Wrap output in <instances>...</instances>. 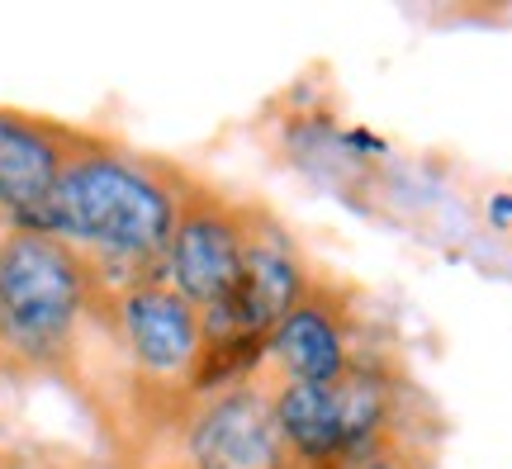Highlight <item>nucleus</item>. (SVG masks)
Returning a JSON list of instances; mask_svg holds the SVG:
<instances>
[{
    "label": "nucleus",
    "mask_w": 512,
    "mask_h": 469,
    "mask_svg": "<svg viewBox=\"0 0 512 469\" xmlns=\"http://www.w3.org/2000/svg\"><path fill=\"white\" fill-rule=\"evenodd\" d=\"M72 128L0 105V214L15 228H38L62 162L72 152Z\"/></svg>",
    "instance_id": "obj_7"
},
{
    "label": "nucleus",
    "mask_w": 512,
    "mask_h": 469,
    "mask_svg": "<svg viewBox=\"0 0 512 469\" xmlns=\"http://www.w3.org/2000/svg\"><path fill=\"white\" fill-rule=\"evenodd\" d=\"M361 361H370L361 289L332 271H313L299 304L261 346L256 375L275 384H337Z\"/></svg>",
    "instance_id": "obj_4"
},
{
    "label": "nucleus",
    "mask_w": 512,
    "mask_h": 469,
    "mask_svg": "<svg viewBox=\"0 0 512 469\" xmlns=\"http://www.w3.org/2000/svg\"><path fill=\"white\" fill-rule=\"evenodd\" d=\"M100 275L81 256L38 233V228H0V361L67 375L81 356V327L95 313Z\"/></svg>",
    "instance_id": "obj_2"
},
{
    "label": "nucleus",
    "mask_w": 512,
    "mask_h": 469,
    "mask_svg": "<svg viewBox=\"0 0 512 469\" xmlns=\"http://www.w3.org/2000/svg\"><path fill=\"white\" fill-rule=\"evenodd\" d=\"M252 214L256 204L247 199L223 195L195 176L185 181L181 214L162 252V280L204 318L223 313L238 294L252 247Z\"/></svg>",
    "instance_id": "obj_3"
},
{
    "label": "nucleus",
    "mask_w": 512,
    "mask_h": 469,
    "mask_svg": "<svg viewBox=\"0 0 512 469\" xmlns=\"http://www.w3.org/2000/svg\"><path fill=\"white\" fill-rule=\"evenodd\" d=\"M114 342L124 346L133 375L147 379L152 389H181L200 398L204 389V361H209V332L204 313L185 304L166 280H133L114 285L105 299Z\"/></svg>",
    "instance_id": "obj_5"
},
{
    "label": "nucleus",
    "mask_w": 512,
    "mask_h": 469,
    "mask_svg": "<svg viewBox=\"0 0 512 469\" xmlns=\"http://www.w3.org/2000/svg\"><path fill=\"white\" fill-rule=\"evenodd\" d=\"M181 469H299L280 436L271 384L256 375L204 389L181 427Z\"/></svg>",
    "instance_id": "obj_6"
},
{
    "label": "nucleus",
    "mask_w": 512,
    "mask_h": 469,
    "mask_svg": "<svg viewBox=\"0 0 512 469\" xmlns=\"http://www.w3.org/2000/svg\"><path fill=\"white\" fill-rule=\"evenodd\" d=\"M185 181L181 166L76 133L38 233L67 242L100 280L105 271H124L119 285L162 280V252L181 214Z\"/></svg>",
    "instance_id": "obj_1"
}]
</instances>
